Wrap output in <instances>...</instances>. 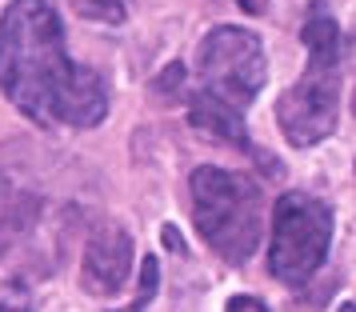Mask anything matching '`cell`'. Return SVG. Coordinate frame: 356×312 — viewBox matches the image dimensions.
Masks as SVG:
<instances>
[{"label":"cell","mask_w":356,"mask_h":312,"mask_svg":"<svg viewBox=\"0 0 356 312\" xmlns=\"http://www.w3.org/2000/svg\"><path fill=\"white\" fill-rule=\"evenodd\" d=\"M0 92L36 124L92 129L108 116L97 68L76 65L49 0H13L0 17Z\"/></svg>","instance_id":"1"},{"label":"cell","mask_w":356,"mask_h":312,"mask_svg":"<svg viewBox=\"0 0 356 312\" xmlns=\"http://www.w3.org/2000/svg\"><path fill=\"white\" fill-rule=\"evenodd\" d=\"M193 220L204 245L228 264H244L264 236V197L244 172L200 165L193 172Z\"/></svg>","instance_id":"2"},{"label":"cell","mask_w":356,"mask_h":312,"mask_svg":"<svg viewBox=\"0 0 356 312\" xmlns=\"http://www.w3.org/2000/svg\"><path fill=\"white\" fill-rule=\"evenodd\" d=\"M337 216L312 192H284L273 204L268 229V272L289 288H300L328 261Z\"/></svg>","instance_id":"3"},{"label":"cell","mask_w":356,"mask_h":312,"mask_svg":"<svg viewBox=\"0 0 356 312\" xmlns=\"http://www.w3.org/2000/svg\"><path fill=\"white\" fill-rule=\"evenodd\" d=\"M196 72H200V92L225 100L232 108H248L264 81H268V56L257 33L220 24L212 28L200 49H196Z\"/></svg>","instance_id":"4"},{"label":"cell","mask_w":356,"mask_h":312,"mask_svg":"<svg viewBox=\"0 0 356 312\" xmlns=\"http://www.w3.org/2000/svg\"><path fill=\"white\" fill-rule=\"evenodd\" d=\"M340 120V60H312L305 76L284 88L276 100V124L284 140L296 148H312L337 132Z\"/></svg>","instance_id":"5"},{"label":"cell","mask_w":356,"mask_h":312,"mask_svg":"<svg viewBox=\"0 0 356 312\" xmlns=\"http://www.w3.org/2000/svg\"><path fill=\"white\" fill-rule=\"evenodd\" d=\"M132 268V236L124 224H104L92 232L81 261V284L88 296H116Z\"/></svg>","instance_id":"6"},{"label":"cell","mask_w":356,"mask_h":312,"mask_svg":"<svg viewBox=\"0 0 356 312\" xmlns=\"http://www.w3.org/2000/svg\"><path fill=\"white\" fill-rule=\"evenodd\" d=\"M188 120L193 129L209 132L212 140H225V145H241L248 148V129H244V108H232L225 100L200 92L193 97V108H188Z\"/></svg>","instance_id":"7"},{"label":"cell","mask_w":356,"mask_h":312,"mask_svg":"<svg viewBox=\"0 0 356 312\" xmlns=\"http://www.w3.org/2000/svg\"><path fill=\"white\" fill-rule=\"evenodd\" d=\"M300 40H305V49H308L312 60H340V24H337V17L324 8L321 0L308 8L305 28H300Z\"/></svg>","instance_id":"8"},{"label":"cell","mask_w":356,"mask_h":312,"mask_svg":"<svg viewBox=\"0 0 356 312\" xmlns=\"http://www.w3.org/2000/svg\"><path fill=\"white\" fill-rule=\"evenodd\" d=\"M72 8L97 24H124L129 17V0H72Z\"/></svg>","instance_id":"9"},{"label":"cell","mask_w":356,"mask_h":312,"mask_svg":"<svg viewBox=\"0 0 356 312\" xmlns=\"http://www.w3.org/2000/svg\"><path fill=\"white\" fill-rule=\"evenodd\" d=\"M156 284H161V264H156V256H145V264H140V284H136V300L129 304V312H145L152 304V296H156Z\"/></svg>","instance_id":"10"},{"label":"cell","mask_w":356,"mask_h":312,"mask_svg":"<svg viewBox=\"0 0 356 312\" xmlns=\"http://www.w3.org/2000/svg\"><path fill=\"white\" fill-rule=\"evenodd\" d=\"M0 312H36V304L29 300L24 288H4L0 293Z\"/></svg>","instance_id":"11"},{"label":"cell","mask_w":356,"mask_h":312,"mask_svg":"<svg viewBox=\"0 0 356 312\" xmlns=\"http://www.w3.org/2000/svg\"><path fill=\"white\" fill-rule=\"evenodd\" d=\"M225 312H268V304H264V300H260V296H232V300H228L225 304Z\"/></svg>","instance_id":"12"},{"label":"cell","mask_w":356,"mask_h":312,"mask_svg":"<svg viewBox=\"0 0 356 312\" xmlns=\"http://www.w3.org/2000/svg\"><path fill=\"white\" fill-rule=\"evenodd\" d=\"M161 236H164V245L172 248V252H184V240H180V232L172 229V224H164V229H161Z\"/></svg>","instance_id":"13"},{"label":"cell","mask_w":356,"mask_h":312,"mask_svg":"<svg viewBox=\"0 0 356 312\" xmlns=\"http://www.w3.org/2000/svg\"><path fill=\"white\" fill-rule=\"evenodd\" d=\"M236 4H241L244 13H252V17H264V13H268V4H273V0H236Z\"/></svg>","instance_id":"14"},{"label":"cell","mask_w":356,"mask_h":312,"mask_svg":"<svg viewBox=\"0 0 356 312\" xmlns=\"http://www.w3.org/2000/svg\"><path fill=\"white\" fill-rule=\"evenodd\" d=\"M340 312H353V300H344V304H340Z\"/></svg>","instance_id":"15"}]
</instances>
